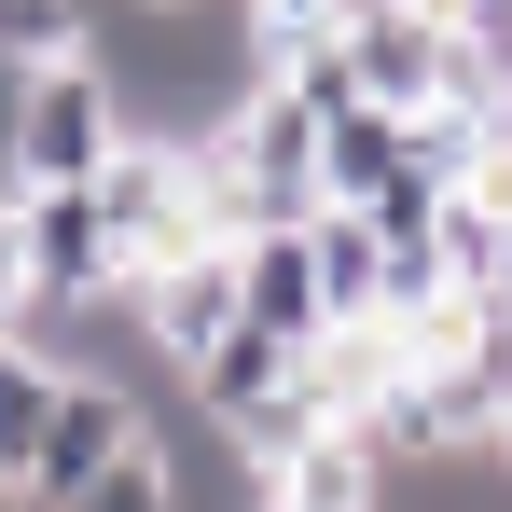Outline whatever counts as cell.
<instances>
[{"instance_id":"277c9868","label":"cell","mask_w":512,"mask_h":512,"mask_svg":"<svg viewBox=\"0 0 512 512\" xmlns=\"http://www.w3.org/2000/svg\"><path fill=\"white\" fill-rule=\"evenodd\" d=\"M125 319L153 333V360H194V346L236 319V236H208V250H167L125 277Z\"/></svg>"},{"instance_id":"ba28073f","label":"cell","mask_w":512,"mask_h":512,"mask_svg":"<svg viewBox=\"0 0 512 512\" xmlns=\"http://www.w3.org/2000/svg\"><path fill=\"white\" fill-rule=\"evenodd\" d=\"M97 28V0H0V70H42Z\"/></svg>"},{"instance_id":"30bf717a","label":"cell","mask_w":512,"mask_h":512,"mask_svg":"<svg viewBox=\"0 0 512 512\" xmlns=\"http://www.w3.org/2000/svg\"><path fill=\"white\" fill-rule=\"evenodd\" d=\"M499 333H512V305H499Z\"/></svg>"},{"instance_id":"5b68a950","label":"cell","mask_w":512,"mask_h":512,"mask_svg":"<svg viewBox=\"0 0 512 512\" xmlns=\"http://www.w3.org/2000/svg\"><path fill=\"white\" fill-rule=\"evenodd\" d=\"M236 305H250L263 333H333V277H319V236L305 222H250L236 236Z\"/></svg>"},{"instance_id":"8fae6325","label":"cell","mask_w":512,"mask_h":512,"mask_svg":"<svg viewBox=\"0 0 512 512\" xmlns=\"http://www.w3.org/2000/svg\"><path fill=\"white\" fill-rule=\"evenodd\" d=\"M250 512H277V499H250Z\"/></svg>"},{"instance_id":"52a82bcc","label":"cell","mask_w":512,"mask_h":512,"mask_svg":"<svg viewBox=\"0 0 512 512\" xmlns=\"http://www.w3.org/2000/svg\"><path fill=\"white\" fill-rule=\"evenodd\" d=\"M14 512H180V443H167V429H139L111 471H84V485H28Z\"/></svg>"},{"instance_id":"8992f818","label":"cell","mask_w":512,"mask_h":512,"mask_svg":"<svg viewBox=\"0 0 512 512\" xmlns=\"http://www.w3.org/2000/svg\"><path fill=\"white\" fill-rule=\"evenodd\" d=\"M291 360H305V346H291V333H263L250 305H236L222 333H208V346H194V360H180V388H194V416H208V429H236V416H250V402H263V388L291 374Z\"/></svg>"},{"instance_id":"3957f363","label":"cell","mask_w":512,"mask_h":512,"mask_svg":"<svg viewBox=\"0 0 512 512\" xmlns=\"http://www.w3.org/2000/svg\"><path fill=\"white\" fill-rule=\"evenodd\" d=\"M388 471H402V457H388V429L346 402V416H319L305 443H277V457H263L250 499H277V512H374V499H388Z\"/></svg>"},{"instance_id":"6da1fadb","label":"cell","mask_w":512,"mask_h":512,"mask_svg":"<svg viewBox=\"0 0 512 512\" xmlns=\"http://www.w3.org/2000/svg\"><path fill=\"white\" fill-rule=\"evenodd\" d=\"M208 167H222L236 236H250V222H305V208H333V194H319V97L291 84V70H263V84L208 125Z\"/></svg>"},{"instance_id":"9c48e42d","label":"cell","mask_w":512,"mask_h":512,"mask_svg":"<svg viewBox=\"0 0 512 512\" xmlns=\"http://www.w3.org/2000/svg\"><path fill=\"white\" fill-rule=\"evenodd\" d=\"M499 471H512V402H499Z\"/></svg>"},{"instance_id":"7a4b0ae2","label":"cell","mask_w":512,"mask_h":512,"mask_svg":"<svg viewBox=\"0 0 512 512\" xmlns=\"http://www.w3.org/2000/svg\"><path fill=\"white\" fill-rule=\"evenodd\" d=\"M14 180H97L139 125H125V84L97 70V42H70V56H42V70H14Z\"/></svg>"}]
</instances>
